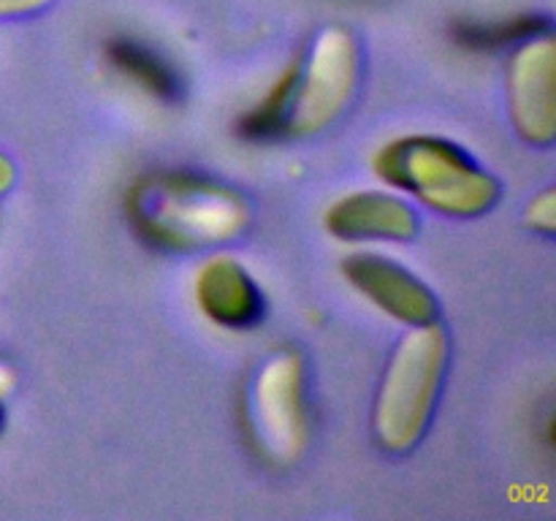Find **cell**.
<instances>
[{
  "label": "cell",
  "mask_w": 556,
  "mask_h": 521,
  "mask_svg": "<svg viewBox=\"0 0 556 521\" xmlns=\"http://www.w3.org/2000/svg\"><path fill=\"white\" fill-rule=\"evenodd\" d=\"M123 209L136 237L166 253L226 244L250 220L248 201L237 190L185 168L139 174L125 190Z\"/></svg>",
  "instance_id": "cell-1"
},
{
  "label": "cell",
  "mask_w": 556,
  "mask_h": 521,
  "mask_svg": "<svg viewBox=\"0 0 556 521\" xmlns=\"http://www.w3.org/2000/svg\"><path fill=\"white\" fill-rule=\"evenodd\" d=\"M378 179L445 217H478L500 199V182L456 141L434 134L391 139L372 157Z\"/></svg>",
  "instance_id": "cell-2"
},
{
  "label": "cell",
  "mask_w": 556,
  "mask_h": 521,
  "mask_svg": "<svg viewBox=\"0 0 556 521\" xmlns=\"http://www.w3.org/2000/svg\"><path fill=\"white\" fill-rule=\"evenodd\" d=\"M448 364V340L434 323L413 326L402 336L380 380L372 410L375 440L389 454H407L421 443Z\"/></svg>",
  "instance_id": "cell-3"
},
{
  "label": "cell",
  "mask_w": 556,
  "mask_h": 521,
  "mask_svg": "<svg viewBox=\"0 0 556 521\" xmlns=\"http://www.w3.org/2000/svg\"><path fill=\"white\" fill-rule=\"evenodd\" d=\"M244 434L258 459L288 467L304 454L309 437L307 374L296 351L286 347L266 358L244 394Z\"/></svg>",
  "instance_id": "cell-4"
},
{
  "label": "cell",
  "mask_w": 556,
  "mask_h": 521,
  "mask_svg": "<svg viewBox=\"0 0 556 521\" xmlns=\"http://www.w3.org/2000/svg\"><path fill=\"white\" fill-rule=\"evenodd\" d=\"M362 54L351 30L326 27L307 54H299L288 136H313L329 128L356 96Z\"/></svg>",
  "instance_id": "cell-5"
},
{
  "label": "cell",
  "mask_w": 556,
  "mask_h": 521,
  "mask_svg": "<svg viewBox=\"0 0 556 521\" xmlns=\"http://www.w3.org/2000/svg\"><path fill=\"white\" fill-rule=\"evenodd\" d=\"M556 47L552 30L514 47L508 63V106L516 134L530 144L556 139Z\"/></svg>",
  "instance_id": "cell-6"
},
{
  "label": "cell",
  "mask_w": 556,
  "mask_h": 521,
  "mask_svg": "<svg viewBox=\"0 0 556 521\" xmlns=\"http://www.w3.org/2000/svg\"><path fill=\"white\" fill-rule=\"evenodd\" d=\"M342 277L358 296L396 323L413 329L434 323L438 318V298L427 282L389 255L369 250L351 253L342 260Z\"/></svg>",
  "instance_id": "cell-7"
},
{
  "label": "cell",
  "mask_w": 556,
  "mask_h": 521,
  "mask_svg": "<svg viewBox=\"0 0 556 521\" xmlns=\"http://www.w3.org/2000/svg\"><path fill=\"white\" fill-rule=\"evenodd\" d=\"M193 298L199 313L217 329L248 331L264 318V293L255 277L231 255H212L193 277Z\"/></svg>",
  "instance_id": "cell-8"
},
{
  "label": "cell",
  "mask_w": 556,
  "mask_h": 521,
  "mask_svg": "<svg viewBox=\"0 0 556 521\" xmlns=\"http://www.w3.org/2000/svg\"><path fill=\"white\" fill-rule=\"evenodd\" d=\"M326 231L340 242H410L418 233L413 206L389 190H356L326 209Z\"/></svg>",
  "instance_id": "cell-9"
},
{
  "label": "cell",
  "mask_w": 556,
  "mask_h": 521,
  "mask_svg": "<svg viewBox=\"0 0 556 521\" xmlns=\"http://www.w3.org/2000/svg\"><path fill=\"white\" fill-rule=\"evenodd\" d=\"M109 68L134 85L144 96L155 98L161 103H174L182 98L185 79L177 65L155 49L152 43L141 41L136 36H114L103 47Z\"/></svg>",
  "instance_id": "cell-10"
},
{
  "label": "cell",
  "mask_w": 556,
  "mask_h": 521,
  "mask_svg": "<svg viewBox=\"0 0 556 521\" xmlns=\"http://www.w3.org/2000/svg\"><path fill=\"white\" fill-rule=\"evenodd\" d=\"M552 30L548 16L541 14H503V16H467L456 20L451 38L459 49L472 54L500 52L525 43L527 38L543 36Z\"/></svg>",
  "instance_id": "cell-11"
},
{
  "label": "cell",
  "mask_w": 556,
  "mask_h": 521,
  "mask_svg": "<svg viewBox=\"0 0 556 521\" xmlns=\"http://www.w3.org/2000/svg\"><path fill=\"white\" fill-rule=\"evenodd\" d=\"M299 58L291 60L286 68L277 74V79L266 87L264 96L244 109L237 119V136L244 141H277L288 139V119H291L293 90H296Z\"/></svg>",
  "instance_id": "cell-12"
},
{
  "label": "cell",
  "mask_w": 556,
  "mask_h": 521,
  "mask_svg": "<svg viewBox=\"0 0 556 521\" xmlns=\"http://www.w3.org/2000/svg\"><path fill=\"white\" fill-rule=\"evenodd\" d=\"M527 223H530V228H535V231L546 233V237H554L556 206H554L552 190H546V193L538 195V199L532 201L530 209H527Z\"/></svg>",
  "instance_id": "cell-13"
},
{
  "label": "cell",
  "mask_w": 556,
  "mask_h": 521,
  "mask_svg": "<svg viewBox=\"0 0 556 521\" xmlns=\"http://www.w3.org/2000/svg\"><path fill=\"white\" fill-rule=\"evenodd\" d=\"M52 0H0V20L3 16H25L47 9Z\"/></svg>",
  "instance_id": "cell-14"
},
{
  "label": "cell",
  "mask_w": 556,
  "mask_h": 521,
  "mask_svg": "<svg viewBox=\"0 0 556 521\" xmlns=\"http://www.w3.org/2000/svg\"><path fill=\"white\" fill-rule=\"evenodd\" d=\"M14 185V163L0 152V195Z\"/></svg>",
  "instance_id": "cell-15"
},
{
  "label": "cell",
  "mask_w": 556,
  "mask_h": 521,
  "mask_svg": "<svg viewBox=\"0 0 556 521\" xmlns=\"http://www.w3.org/2000/svg\"><path fill=\"white\" fill-rule=\"evenodd\" d=\"M11 385H14V372L5 364H0V396L9 394Z\"/></svg>",
  "instance_id": "cell-16"
},
{
  "label": "cell",
  "mask_w": 556,
  "mask_h": 521,
  "mask_svg": "<svg viewBox=\"0 0 556 521\" xmlns=\"http://www.w3.org/2000/svg\"><path fill=\"white\" fill-rule=\"evenodd\" d=\"M0 429H3V407H0Z\"/></svg>",
  "instance_id": "cell-17"
}]
</instances>
